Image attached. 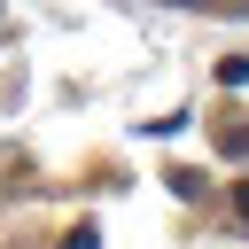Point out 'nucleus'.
Wrapping results in <instances>:
<instances>
[{"label":"nucleus","mask_w":249,"mask_h":249,"mask_svg":"<svg viewBox=\"0 0 249 249\" xmlns=\"http://www.w3.org/2000/svg\"><path fill=\"white\" fill-rule=\"evenodd\" d=\"M218 86H233V93H241V86H249V54H226V62H218Z\"/></svg>","instance_id":"obj_1"},{"label":"nucleus","mask_w":249,"mask_h":249,"mask_svg":"<svg viewBox=\"0 0 249 249\" xmlns=\"http://www.w3.org/2000/svg\"><path fill=\"white\" fill-rule=\"evenodd\" d=\"M62 249H101V233H93V226H78V233H62Z\"/></svg>","instance_id":"obj_2"},{"label":"nucleus","mask_w":249,"mask_h":249,"mask_svg":"<svg viewBox=\"0 0 249 249\" xmlns=\"http://www.w3.org/2000/svg\"><path fill=\"white\" fill-rule=\"evenodd\" d=\"M233 210H241V226H249V179H241V187H233Z\"/></svg>","instance_id":"obj_3"}]
</instances>
